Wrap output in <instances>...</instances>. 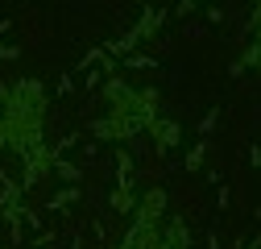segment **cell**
I'll return each instance as SVG.
<instances>
[{
	"label": "cell",
	"mask_w": 261,
	"mask_h": 249,
	"mask_svg": "<svg viewBox=\"0 0 261 249\" xmlns=\"http://www.w3.org/2000/svg\"><path fill=\"white\" fill-rule=\"evenodd\" d=\"M91 129H95V137H104V141H128V137H137L145 124H137L133 116H104V120H95Z\"/></svg>",
	"instance_id": "6da1fadb"
},
{
	"label": "cell",
	"mask_w": 261,
	"mask_h": 249,
	"mask_svg": "<svg viewBox=\"0 0 261 249\" xmlns=\"http://www.w3.org/2000/svg\"><path fill=\"white\" fill-rule=\"evenodd\" d=\"M162 220H166V191H162V187H149V191L137 200L133 225H162Z\"/></svg>",
	"instance_id": "7a4b0ae2"
},
{
	"label": "cell",
	"mask_w": 261,
	"mask_h": 249,
	"mask_svg": "<svg viewBox=\"0 0 261 249\" xmlns=\"http://www.w3.org/2000/svg\"><path fill=\"white\" fill-rule=\"evenodd\" d=\"M149 133L158 137V150H174L178 141H182V129L174 120H166V116H158V120H149Z\"/></svg>",
	"instance_id": "3957f363"
},
{
	"label": "cell",
	"mask_w": 261,
	"mask_h": 249,
	"mask_svg": "<svg viewBox=\"0 0 261 249\" xmlns=\"http://www.w3.org/2000/svg\"><path fill=\"white\" fill-rule=\"evenodd\" d=\"M249 67H261V42H253V46H245V54L232 62V75H241V71H249Z\"/></svg>",
	"instance_id": "277c9868"
},
{
	"label": "cell",
	"mask_w": 261,
	"mask_h": 249,
	"mask_svg": "<svg viewBox=\"0 0 261 249\" xmlns=\"http://www.w3.org/2000/svg\"><path fill=\"white\" fill-rule=\"evenodd\" d=\"M112 204H116V212H128V204H133V191H120Z\"/></svg>",
	"instance_id": "5b68a950"
},
{
	"label": "cell",
	"mask_w": 261,
	"mask_h": 249,
	"mask_svg": "<svg viewBox=\"0 0 261 249\" xmlns=\"http://www.w3.org/2000/svg\"><path fill=\"white\" fill-rule=\"evenodd\" d=\"M249 29L257 34V42H261V5H257V13H253V21H249Z\"/></svg>",
	"instance_id": "8992f818"
},
{
	"label": "cell",
	"mask_w": 261,
	"mask_h": 249,
	"mask_svg": "<svg viewBox=\"0 0 261 249\" xmlns=\"http://www.w3.org/2000/svg\"><path fill=\"white\" fill-rule=\"evenodd\" d=\"M191 5H195V0H178V13H187V9H191Z\"/></svg>",
	"instance_id": "52a82bcc"
}]
</instances>
